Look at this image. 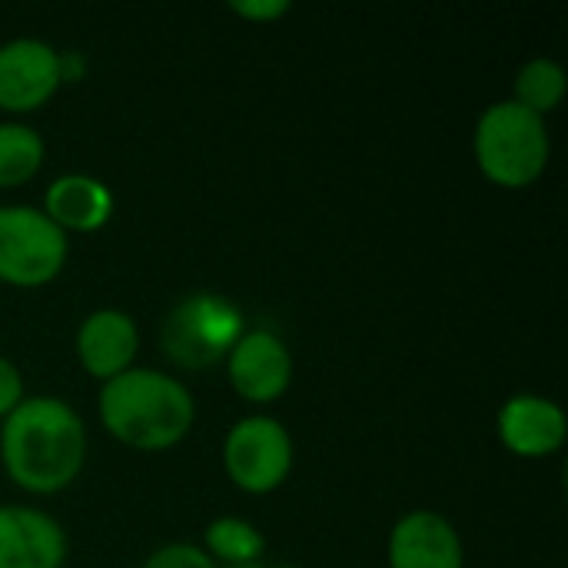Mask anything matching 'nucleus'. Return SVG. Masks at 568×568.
I'll return each mask as SVG.
<instances>
[{
	"label": "nucleus",
	"mask_w": 568,
	"mask_h": 568,
	"mask_svg": "<svg viewBox=\"0 0 568 568\" xmlns=\"http://www.w3.org/2000/svg\"><path fill=\"white\" fill-rule=\"evenodd\" d=\"M43 136L27 123H0V190L30 183L43 166Z\"/></svg>",
	"instance_id": "obj_15"
},
{
	"label": "nucleus",
	"mask_w": 568,
	"mask_h": 568,
	"mask_svg": "<svg viewBox=\"0 0 568 568\" xmlns=\"http://www.w3.org/2000/svg\"><path fill=\"white\" fill-rule=\"evenodd\" d=\"M63 526L30 506H0V568H63Z\"/></svg>",
	"instance_id": "obj_10"
},
{
	"label": "nucleus",
	"mask_w": 568,
	"mask_h": 568,
	"mask_svg": "<svg viewBox=\"0 0 568 568\" xmlns=\"http://www.w3.org/2000/svg\"><path fill=\"white\" fill-rule=\"evenodd\" d=\"M566 90V70H562V63H556V60H549V57L529 60V63L516 73V80H513V100H516L519 106H526L529 113L542 116V120H546L552 110L562 106Z\"/></svg>",
	"instance_id": "obj_16"
},
{
	"label": "nucleus",
	"mask_w": 568,
	"mask_h": 568,
	"mask_svg": "<svg viewBox=\"0 0 568 568\" xmlns=\"http://www.w3.org/2000/svg\"><path fill=\"white\" fill-rule=\"evenodd\" d=\"M223 469L250 496L276 493L293 473V439L273 416H243L223 439Z\"/></svg>",
	"instance_id": "obj_6"
},
{
	"label": "nucleus",
	"mask_w": 568,
	"mask_h": 568,
	"mask_svg": "<svg viewBox=\"0 0 568 568\" xmlns=\"http://www.w3.org/2000/svg\"><path fill=\"white\" fill-rule=\"evenodd\" d=\"M63 83L60 50L37 37H17L0 43V110L33 113Z\"/></svg>",
	"instance_id": "obj_8"
},
{
	"label": "nucleus",
	"mask_w": 568,
	"mask_h": 568,
	"mask_svg": "<svg viewBox=\"0 0 568 568\" xmlns=\"http://www.w3.org/2000/svg\"><path fill=\"white\" fill-rule=\"evenodd\" d=\"M389 568H463L466 549L456 526L429 509L403 516L389 532Z\"/></svg>",
	"instance_id": "obj_11"
},
{
	"label": "nucleus",
	"mask_w": 568,
	"mask_h": 568,
	"mask_svg": "<svg viewBox=\"0 0 568 568\" xmlns=\"http://www.w3.org/2000/svg\"><path fill=\"white\" fill-rule=\"evenodd\" d=\"M143 568H220L200 546L190 542H170L163 549H156Z\"/></svg>",
	"instance_id": "obj_17"
},
{
	"label": "nucleus",
	"mask_w": 568,
	"mask_h": 568,
	"mask_svg": "<svg viewBox=\"0 0 568 568\" xmlns=\"http://www.w3.org/2000/svg\"><path fill=\"white\" fill-rule=\"evenodd\" d=\"M70 256L67 233L37 206H0V283L37 290L53 283Z\"/></svg>",
	"instance_id": "obj_5"
},
{
	"label": "nucleus",
	"mask_w": 568,
	"mask_h": 568,
	"mask_svg": "<svg viewBox=\"0 0 568 568\" xmlns=\"http://www.w3.org/2000/svg\"><path fill=\"white\" fill-rule=\"evenodd\" d=\"M43 213L63 233H97L113 216V193L90 173H63L47 186Z\"/></svg>",
	"instance_id": "obj_13"
},
{
	"label": "nucleus",
	"mask_w": 568,
	"mask_h": 568,
	"mask_svg": "<svg viewBox=\"0 0 568 568\" xmlns=\"http://www.w3.org/2000/svg\"><path fill=\"white\" fill-rule=\"evenodd\" d=\"M473 153L483 176L503 190L532 186L552 153L549 126L516 100H499L483 110L473 133Z\"/></svg>",
	"instance_id": "obj_3"
},
{
	"label": "nucleus",
	"mask_w": 568,
	"mask_h": 568,
	"mask_svg": "<svg viewBox=\"0 0 568 568\" xmlns=\"http://www.w3.org/2000/svg\"><path fill=\"white\" fill-rule=\"evenodd\" d=\"M568 419L556 399L516 393L499 409V439L519 459H549L566 446Z\"/></svg>",
	"instance_id": "obj_9"
},
{
	"label": "nucleus",
	"mask_w": 568,
	"mask_h": 568,
	"mask_svg": "<svg viewBox=\"0 0 568 568\" xmlns=\"http://www.w3.org/2000/svg\"><path fill=\"white\" fill-rule=\"evenodd\" d=\"M223 363H226V379L233 393L253 406L276 403L293 383V353L266 326L246 329Z\"/></svg>",
	"instance_id": "obj_7"
},
{
	"label": "nucleus",
	"mask_w": 568,
	"mask_h": 568,
	"mask_svg": "<svg viewBox=\"0 0 568 568\" xmlns=\"http://www.w3.org/2000/svg\"><path fill=\"white\" fill-rule=\"evenodd\" d=\"M246 333L243 313L220 293H190L163 320L160 349L180 369H210Z\"/></svg>",
	"instance_id": "obj_4"
},
{
	"label": "nucleus",
	"mask_w": 568,
	"mask_h": 568,
	"mask_svg": "<svg viewBox=\"0 0 568 568\" xmlns=\"http://www.w3.org/2000/svg\"><path fill=\"white\" fill-rule=\"evenodd\" d=\"M273 568H296V566H273Z\"/></svg>",
	"instance_id": "obj_20"
},
{
	"label": "nucleus",
	"mask_w": 568,
	"mask_h": 568,
	"mask_svg": "<svg viewBox=\"0 0 568 568\" xmlns=\"http://www.w3.org/2000/svg\"><path fill=\"white\" fill-rule=\"evenodd\" d=\"M0 463L23 493H63L87 463L80 413L57 396H23L0 426Z\"/></svg>",
	"instance_id": "obj_1"
},
{
	"label": "nucleus",
	"mask_w": 568,
	"mask_h": 568,
	"mask_svg": "<svg viewBox=\"0 0 568 568\" xmlns=\"http://www.w3.org/2000/svg\"><path fill=\"white\" fill-rule=\"evenodd\" d=\"M140 353V329L130 313L123 310H93L77 329V359L87 376L110 383L120 373L133 369Z\"/></svg>",
	"instance_id": "obj_12"
},
{
	"label": "nucleus",
	"mask_w": 568,
	"mask_h": 568,
	"mask_svg": "<svg viewBox=\"0 0 568 568\" xmlns=\"http://www.w3.org/2000/svg\"><path fill=\"white\" fill-rule=\"evenodd\" d=\"M230 10L243 20H253V23H266V20H280L293 10L290 0H233Z\"/></svg>",
	"instance_id": "obj_19"
},
{
	"label": "nucleus",
	"mask_w": 568,
	"mask_h": 568,
	"mask_svg": "<svg viewBox=\"0 0 568 568\" xmlns=\"http://www.w3.org/2000/svg\"><path fill=\"white\" fill-rule=\"evenodd\" d=\"M20 403H23V376H20V369H17L7 356H0V423H3Z\"/></svg>",
	"instance_id": "obj_18"
},
{
	"label": "nucleus",
	"mask_w": 568,
	"mask_h": 568,
	"mask_svg": "<svg viewBox=\"0 0 568 568\" xmlns=\"http://www.w3.org/2000/svg\"><path fill=\"white\" fill-rule=\"evenodd\" d=\"M203 552L220 568H250L256 566L266 552L263 532L236 516L213 519L203 532Z\"/></svg>",
	"instance_id": "obj_14"
},
{
	"label": "nucleus",
	"mask_w": 568,
	"mask_h": 568,
	"mask_svg": "<svg viewBox=\"0 0 568 568\" xmlns=\"http://www.w3.org/2000/svg\"><path fill=\"white\" fill-rule=\"evenodd\" d=\"M97 413L103 429L136 453H163L186 439L196 423V399L170 373L133 366L103 383Z\"/></svg>",
	"instance_id": "obj_2"
}]
</instances>
